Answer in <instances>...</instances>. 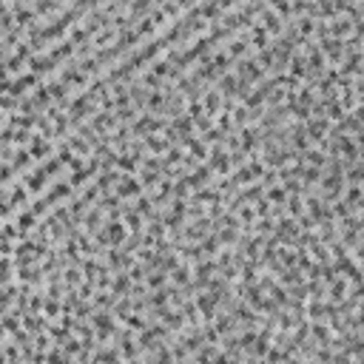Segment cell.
Masks as SVG:
<instances>
[{
  "label": "cell",
  "mask_w": 364,
  "mask_h": 364,
  "mask_svg": "<svg viewBox=\"0 0 364 364\" xmlns=\"http://www.w3.org/2000/svg\"><path fill=\"white\" fill-rule=\"evenodd\" d=\"M6 267H9V262H3V265H0V270H6ZM0 279H6V273H0Z\"/></svg>",
  "instance_id": "1"
}]
</instances>
